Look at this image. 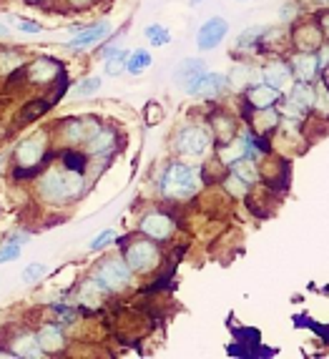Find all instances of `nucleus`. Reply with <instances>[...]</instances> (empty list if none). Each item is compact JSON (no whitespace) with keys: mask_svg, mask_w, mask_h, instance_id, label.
Returning a JSON list of instances; mask_svg holds the SVG:
<instances>
[{"mask_svg":"<svg viewBox=\"0 0 329 359\" xmlns=\"http://www.w3.org/2000/svg\"><path fill=\"white\" fill-rule=\"evenodd\" d=\"M199 186V176L192 166H186V163H174V166L168 168L166 179H163V191L168 196H192L196 191Z\"/></svg>","mask_w":329,"mask_h":359,"instance_id":"1","label":"nucleus"},{"mask_svg":"<svg viewBox=\"0 0 329 359\" xmlns=\"http://www.w3.org/2000/svg\"><path fill=\"white\" fill-rule=\"evenodd\" d=\"M96 282L103 289H123L131 282V266L121 259H108L98 266L96 271Z\"/></svg>","mask_w":329,"mask_h":359,"instance_id":"2","label":"nucleus"},{"mask_svg":"<svg viewBox=\"0 0 329 359\" xmlns=\"http://www.w3.org/2000/svg\"><path fill=\"white\" fill-rule=\"evenodd\" d=\"M126 264L131 266V271L154 269L156 264H159V249L151 241H136V244L128 246Z\"/></svg>","mask_w":329,"mask_h":359,"instance_id":"3","label":"nucleus"},{"mask_svg":"<svg viewBox=\"0 0 329 359\" xmlns=\"http://www.w3.org/2000/svg\"><path fill=\"white\" fill-rule=\"evenodd\" d=\"M229 30V23L224 18H211L206 20V23L199 28L196 33V46L199 50H214L219 43L224 41V36H227Z\"/></svg>","mask_w":329,"mask_h":359,"instance_id":"4","label":"nucleus"},{"mask_svg":"<svg viewBox=\"0 0 329 359\" xmlns=\"http://www.w3.org/2000/svg\"><path fill=\"white\" fill-rule=\"evenodd\" d=\"M227 88H229L227 76H222V73H203L189 93H192V96H201V98H216V96H222Z\"/></svg>","mask_w":329,"mask_h":359,"instance_id":"5","label":"nucleus"},{"mask_svg":"<svg viewBox=\"0 0 329 359\" xmlns=\"http://www.w3.org/2000/svg\"><path fill=\"white\" fill-rule=\"evenodd\" d=\"M176 144H179V151L184 156H199L206 151V146H209V136H206L203 128L192 126V128H184V131L179 133Z\"/></svg>","mask_w":329,"mask_h":359,"instance_id":"6","label":"nucleus"},{"mask_svg":"<svg viewBox=\"0 0 329 359\" xmlns=\"http://www.w3.org/2000/svg\"><path fill=\"white\" fill-rule=\"evenodd\" d=\"M311 106H314V90L302 81L300 86H294L292 88V98H289L284 111H287V116H292V118H300V116L307 114Z\"/></svg>","mask_w":329,"mask_h":359,"instance_id":"7","label":"nucleus"},{"mask_svg":"<svg viewBox=\"0 0 329 359\" xmlns=\"http://www.w3.org/2000/svg\"><path fill=\"white\" fill-rule=\"evenodd\" d=\"M206 73V68H203V63L201 60H196V58H186V60H181L179 66H176V71H174V81L179 86H184L186 88V93L196 86V81L199 78Z\"/></svg>","mask_w":329,"mask_h":359,"instance_id":"8","label":"nucleus"},{"mask_svg":"<svg viewBox=\"0 0 329 359\" xmlns=\"http://www.w3.org/2000/svg\"><path fill=\"white\" fill-rule=\"evenodd\" d=\"M43 151H46V144H43V136L38 138H25L23 144L15 149V161L23 168H33L38 161L43 158Z\"/></svg>","mask_w":329,"mask_h":359,"instance_id":"9","label":"nucleus"},{"mask_svg":"<svg viewBox=\"0 0 329 359\" xmlns=\"http://www.w3.org/2000/svg\"><path fill=\"white\" fill-rule=\"evenodd\" d=\"M41 194L48 198V201H53V204L66 201L68 194H66V184H63V174H60V171H48V174L41 179Z\"/></svg>","mask_w":329,"mask_h":359,"instance_id":"10","label":"nucleus"},{"mask_svg":"<svg viewBox=\"0 0 329 359\" xmlns=\"http://www.w3.org/2000/svg\"><path fill=\"white\" fill-rule=\"evenodd\" d=\"M141 231L154 236V239H166V236H171V231H174V222H171L166 214H149V216H144V222H141Z\"/></svg>","mask_w":329,"mask_h":359,"instance_id":"11","label":"nucleus"},{"mask_svg":"<svg viewBox=\"0 0 329 359\" xmlns=\"http://www.w3.org/2000/svg\"><path fill=\"white\" fill-rule=\"evenodd\" d=\"M38 344H41L43 352H60V349L66 347V337H63L60 327L46 324V327L38 332Z\"/></svg>","mask_w":329,"mask_h":359,"instance_id":"12","label":"nucleus"},{"mask_svg":"<svg viewBox=\"0 0 329 359\" xmlns=\"http://www.w3.org/2000/svg\"><path fill=\"white\" fill-rule=\"evenodd\" d=\"M262 76H264V83L276 90L287 88V86L292 83V73H289V68L284 66V63H271V66L264 68Z\"/></svg>","mask_w":329,"mask_h":359,"instance_id":"13","label":"nucleus"},{"mask_svg":"<svg viewBox=\"0 0 329 359\" xmlns=\"http://www.w3.org/2000/svg\"><path fill=\"white\" fill-rule=\"evenodd\" d=\"M58 63L55 60H46V58H41V60H36V63H30V68H28V76H30V81L33 83H48V81H53L55 76H58Z\"/></svg>","mask_w":329,"mask_h":359,"instance_id":"14","label":"nucleus"},{"mask_svg":"<svg viewBox=\"0 0 329 359\" xmlns=\"http://www.w3.org/2000/svg\"><path fill=\"white\" fill-rule=\"evenodd\" d=\"M276 98H279V90L271 88V86H267V83H257L252 90H249V103H252L254 108H269V106H274Z\"/></svg>","mask_w":329,"mask_h":359,"instance_id":"15","label":"nucleus"},{"mask_svg":"<svg viewBox=\"0 0 329 359\" xmlns=\"http://www.w3.org/2000/svg\"><path fill=\"white\" fill-rule=\"evenodd\" d=\"M93 133H98V123L96 121H73L71 126H68L66 136L68 141H73V144H86Z\"/></svg>","mask_w":329,"mask_h":359,"instance_id":"16","label":"nucleus"},{"mask_svg":"<svg viewBox=\"0 0 329 359\" xmlns=\"http://www.w3.org/2000/svg\"><path fill=\"white\" fill-rule=\"evenodd\" d=\"M13 354H18V357H41L43 349L38 344V337L36 334H20L13 339Z\"/></svg>","mask_w":329,"mask_h":359,"instance_id":"17","label":"nucleus"},{"mask_svg":"<svg viewBox=\"0 0 329 359\" xmlns=\"http://www.w3.org/2000/svg\"><path fill=\"white\" fill-rule=\"evenodd\" d=\"M108 30H111V25H108V23H98V25H93V28L83 30L81 36H76L71 43H68V46H71V48H86V46H90V43L101 41Z\"/></svg>","mask_w":329,"mask_h":359,"instance_id":"18","label":"nucleus"},{"mask_svg":"<svg viewBox=\"0 0 329 359\" xmlns=\"http://www.w3.org/2000/svg\"><path fill=\"white\" fill-rule=\"evenodd\" d=\"M317 68H319V63H317V58L311 53H300L297 58H294V71H297V76H300V81H311L314 78V73H317Z\"/></svg>","mask_w":329,"mask_h":359,"instance_id":"19","label":"nucleus"},{"mask_svg":"<svg viewBox=\"0 0 329 359\" xmlns=\"http://www.w3.org/2000/svg\"><path fill=\"white\" fill-rule=\"evenodd\" d=\"M86 144H88L86 146L88 154H103V151H108L111 146H114V131H103V128H98V133H93Z\"/></svg>","mask_w":329,"mask_h":359,"instance_id":"20","label":"nucleus"},{"mask_svg":"<svg viewBox=\"0 0 329 359\" xmlns=\"http://www.w3.org/2000/svg\"><path fill=\"white\" fill-rule=\"evenodd\" d=\"M149 66H151V55L146 53L144 48H141V50H133V53L126 58V71L133 73V76H141V73H144Z\"/></svg>","mask_w":329,"mask_h":359,"instance_id":"21","label":"nucleus"},{"mask_svg":"<svg viewBox=\"0 0 329 359\" xmlns=\"http://www.w3.org/2000/svg\"><path fill=\"white\" fill-rule=\"evenodd\" d=\"M297 43H300L302 50L319 48V43H322V36H319V30L314 28V25H307V28H300V33H297Z\"/></svg>","mask_w":329,"mask_h":359,"instance_id":"22","label":"nucleus"},{"mask_svg":"<svg viewBox=\"0 0 329 359\" xmlns=\"http://www.w3.org/2000/svg\"><path fill=\"white\" fill-rule=\"evenodd\" d=\"M231 168H234V176H239L246 184H254V181H257V168H254L252 158H236V161L231 163Z\"/></svg>","mask_w":329,"mask_h":359,"instance_id":"23","label":"nucleus"},{"mask_svg":"<svg viewBox=\"0 0 329 359\" xmlns=\"http://www.w3.org/2000/svg\"><path fill=\"white\" fill-rule=\"evenodd\" d=\"M276 121H279V116L274 114V108H259L257 118H254V123H257V131H269V128L276 126Z\"/></svg>","mask_w":329,"mask_h":359,"instance_id":"24","label":"nucleus"},{"mask_svg":"<svg viewBox=\"0 0 329 359\" xmlns=\"http://www.w3.org/2000/svg\"><path fill=\"white\" fill-rule=\"evenodd\" d=\"M63 184H66L68 198L78 196V194L83 191V176L78 174V171H66V174H63Z\"/></svg>","mask_w":329,"mask_h":359,"instance_id":"25","label":"nucleus"},{"mask_svg":"<svg viewBox=\"0 0 329 359\" xmlns=\"http://www.w3.org/2000/svg\"><path fill=\"white\" fill-rule=\"evenodd\" d=\"M146 38H149L154 46H166V43L171 41V33H168L163 25L156 23V25H149V28H146Z\"/></svg>","mask_w":329,"mask_h":359,"instance_id":"26","label":"nucleus"},{"mask_svg":"<svg viewBox=\"0 0 329 359\" xmlns=\"http://www.w3.org/2000/svg\"><path fill=\"white\" fill-rule=\"evenodd\" d=\"M123 71H126V53H123V50H119L116 55L106 58V73L108 76H121Z\"/></svg>","mask_w":329,"mask_h":359,"instance_id":"27","label":"nucleus"},{"mask_svg":"<svg viewBox=\"0 0 329 359\" xmlns=\"http://www.w3.org/2000/svg\"><path fill=\"white\" fill-rule=\"evenodd\" d=\"M98 88H101V78L90 76V78H86V81H81V83H78L76 88H73V93L83 98V96H93V93H96Z\"/></svg>","mask_w":329,"mask_h":359,"instance_id":"28","label":"nucleus"},{"mask_svg":"<svg viewBox=\"0 0 329 359\" xmlns=\"http://www.w3.org/2000/svg\"><path fill=\"white\" fill-rule=\"evenodd\" d=\"M48 274V269H46V264H28L23 269V282L25 284H36L38 279H43V276Z\"/></svg>","mask_w":329,"mask_h":359,"instance_id":"29","label":"nucleus"},{"mask_svg":"<svg viewBox=\"0 0 329 359\" xmlns=\"http://www.w3.org/2000/svg\"><path fill=\"white\" fill-rule=\"evenodd\" d=\"M20 257V244H15V241H8V244L0 246V264L6 262H13V259Z\"/></svg>","mask_w":329,"mask_h":359,"instance_id":"30","label":"nucleus"},{"mask_svg":"<svg viewBox=\"0 0 329 359\" xmlns=\"http://www.w3.org/2000/svg\"><path fill=\"white\" fill-rule=\"evenodd\" d=\"M116 239V233H114V229H108V231H103V233H98L96 239L90 241V252H101V249H106L111 241Z\"/></svg>","mask_w":329,"mask_h":359,"instance_id":"31","label":"nucleus"},{"mask_svg":"<svg viewBox=\"0 0 329 359\" xmlns=\"http://www.w3.org/2000/svg\"><path fill=\"white\" fill-rule=\"evenodd\" d=\"M259 36H267V28H249L244 30L239 36V46L241 48H246V46H254V41H257Z\"/></svg>","mask_w":329,"mask_h":359,"instance_id":"32","label":"nucleus"},{"mask_svg":"<svg viewBox=\"0 0 329 359\" xmlns=\"http://www.w3.org/2000/svg\"><path fill=\"white\" fill-rule=\"evenodd\" d=\"M314 103H317V108L322 111V114H329V90H327V86H319V88L314 90Z\"/></svg>","mask_w":329,"mask_h":359,"instance_id":"33","label":"nucleus"},{"mask_svg":"<svg viewBox=\"0 0 329 359\" xmlns=\"http://www.w3.org/2000/svg\"><path fill=\"white\" fill-rule=\"evenodd\" d=\"M15 28L23 30V33H41V25L33 23V20H23V18H15Z\"/></svg>","mask_w":329,"mask_h":359,"instance_id":"34","label":"nucleus"},{"mask_svg":"<svg viewBox=\"0 0 329 359\" xmlns=\"http://www.w3.org/2000/svg\"><path fill=\"white\" fill-rule=\"evenodd\" d=\"M322 23H324V33H327V38H329V15H327V18L322 20Z\"/></svg>","mask_w":329,"mask_h":359,"instance_id":"35","label":"nucleus"},{"mask_svg":"<svg viewBox=\"0 0 329 359\" xmlns=\"http://www.w3.org/2000/svg\"><path fill=\"white\" fill-rule=\"evenodd\" d=\"M73 3H76V6H83V3H88V0H73Z\"/></svg>","mask_w":329,"mask_h":359,"instance_id":"36","label":"nucleus"},{"mask_svg":"<svg viewBox=\"0 0 329 359\" xmlns=\"http://www.w3.org/2000/svg\"><path fill=\"white\" fill-rule=\"evenodd\" d=\"M199 3H201V0H192V8H196V6H199Z\"/></svg>","mask_w":329,"mask_h":359,"instance_id":"37","label":"nucleus"},{"mask_svg":"<svg viewBox=\"0 0 329 359\" xmlns=\"http://www.w3.org/2000/svg\"><path fill=\"white\" fill-rule=\"evenodd\" d=\"M317 3H322V6H329V0H317Z\"/></svg>","mask_w":329,"mask_h":359,"instance_id":"38","label":"nucleus"},{"mask_svg":"<svg viewBox=\"0 0 329 359\" xmlns=\"http://www.w3.org/2000/svg\"><path fill=\"white\" fill-rule=\"evenodd\" d=\"M30 3H41V0H30Z\"/></svg>","mask_w":329,"mask_h":359,"instance_id":"39","label":"nucleus"}]
</instances>
